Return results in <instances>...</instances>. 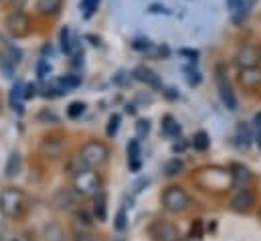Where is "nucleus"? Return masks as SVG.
Returning <instances> with one entry per match:
<instances>
[{
  "label": "nucleus",
  "mask_w": 261,
  "mask_h": 241,
  "mask_svg": "<svg viewBox=\"0 0 261 241\" xmlns=\"http://www.w3.org/2000/svg\"><path fill=\"white\" fill-rule=\"evenodd\" d=\"M237 140H239V144H241L243 148H247V146L251 144V140H253V132H251V126H249V124L241 122V124L237 126Z\"/></svg>",
  "instance_id": "nucleus-22"
},
{
  "label": "nucleus",
  "mask_w": 261,
  "mask_h": 241,
  "mask_svg": "<svg viewBox=\"0 0 261 241\" xmlns=\"http://www.w3.org/2000/svg\"><path fill=\"white\" fill-rule=\"evenodd\" d=\"M37 95V85L35 83H24V100H33Z\"/></svg>",
  "instance_id": "nucleus-43"
},
{
  "label": "nucleus",
  "mask_w": 261,
  "mask_h": 241,
  "mask_svg": "<svg viewBox=\"0 0 261 241\" xmlns=\"http://www.w3.org/2000/svg\"><path fill=\"white\" fill-rule=\"evenodd\" d=\"M126 112H128V114H134V112H136V108H134V106H130V104H128V106H126Z\"/></svg>",
  "instance_id": "nucleus-48"
},
{
  "label": "nucleus",
  "mask_w": 261,
  "mask_h": 241,
  "mask_svg": "<svg viewBox=\"0 0 261 241\" xmlns=\"http://www.w3.org/2000/svg\"><path fill=\"white\" fill-rule=\"evenodd\" d=\"M4 29L12 39H24L33 31V16L27 10H8L4 18Z\"/></svg>",
  "instance_id": "nucleus-3"
},
{
  "label": "nucleus",
  "mask_w": 261,
  "mask_h": 241,
  "mask_svg": "<svg viewBox=\"0 0 261 241\" xmlns=\"http://www.w3.org/2000/svg\"><path fill=\"white\" fill-rule=\"evenodd\" d=\"M0 209L8 219H18L27 209V199H24L22 190H18L14 186L4 188L0 195Z\"/></svg>",
  "instance_id": "nucleus-5"
},
{
  "label": "nucleus",
  "mask_w": 261,
  "mask_h": 241,
  "mask_svg": "<svg viewBox=\"0 0 261 241\" xmlns=\"http://www.w3.org/2000/svg\"><path fill=\"white\" fill-rule=\"evenodd\" d=\"M215 83H217V91H219V98H221L223 106L229 112H235L239 108V102H237V93H235V89L231 85V79H229V67L223 61L215 63Z\"/></svg>",
  "instance_id": "nucleus-2"
},
{
  "label": "nucleus",
  "mask_w": 261,
  "mask_h": 241,
  "mask_svg": "<svg viewBox=\"0 0 261 241\" xmlns=\"http://www.w3.org/2000/svg\"><path fill=\"white\" fill-rule=\"evenodd\" d=\"M93 215H95L97 223H103L108 219V197H106L103 190H99L93 197Z\"/></svg>",
  "instance_id": "nucleus-20"
},
{
  "label": "nucleus",
  "mask_w": 261,
  "mask_h": 241,
  "mask_svg": "<svg viewBox=\"0 0 261 241\" xmlns=\"http://www.w3.org/2000/svg\"><path fill=\"white\" fill-rule=\"evenodd\" d=\"M233 63L237 65V69L259 65V49H257V43H241V45L235 49V53H233Z\"/></svg>",
  "instance_id": "nucleus-10"
},
{
  "label": "nucleus",
  "mask_w": 261,
  "mask_h": 241,
  "mask_svg": "<svg viewBox=\"0 0 261 241\" xmlns=\"http://www.w3.org/2000/svg\"><path fill=\"white\" fill-rule=\"evenodd\" d=\"M29 2L31 0H8L6 6H8V10H27Z\"/></svg>",
  "instance_id": "nucleus-38"
},
{
  "label": "nucleus",
  "mask_w": 261,
  "mask_h": 241,
  "mask_svg": "<svg viewBox=\"0 0 261 241\" xmlns=\"http://www.w3.org/2000/svg\"><path fill=\"white\" fill-rule=\"evenodd\" d=\"M235 81H237V85H239L245 93H259L261 91V65L237 69Z\"/></svg>",
  "instance_id": "nucleus-8"
},
{
  "label": "nucleus",
  "mask_w": 261,
  "mask_h": 241,
  "mask_svg": "<svg viewBox=\"0 0 261 241\" xmlns=\"http://www.w3.org/2000/svg\"><path fill=\"white\" fill-rule=\"evenodd\" d=\"M4 55H6L8 59L12 61L14 65H18V63L22 61V51H20L18 47H14V45H8V47H6V53H4Z\"/></svg>",
  "instance_id": "nucleus-36"
},
{
  "label": "nucleus",
  "mask_w": 261,
  "mask_h": 241,
  "mask_svg": "<svg viewBox=\"0 0 261 241\" xmlns=\"http://www.w3.org/2000/svg\"><path fill=\"white\" fill-rule=\"evenodd\" d=\"M73 188L79 197H95L101 190V177L93 168H85L73 177Z\"/></svg>",
  "instance_id": "nucleus-7"
},
{
  "label": "nucleus",
  "mask_w": 261,
  "mask_h": 241,
  "mask_svg": "<svg viewBox=\"0 0 261 241\" xmlns=\"http://www.w3.org/2000/svg\"><path fill=\"white\" fill-rule=\"evenodd\" d=\"M162 134L168 136V138H176L180 134V126H178V122L174 120L172 116H164V120H162Z\"/></svg>",
  "instance_id": "nucleus-23"
},
{
  "label": "nucleus",
  "mask_w": 261,
  "mask_h": 241,
  "mask_svg": "<svg viewBox=\"0 0 261 241\" xmlns=\"http://www.w3.org/2000/svg\"><path fill=\"white\" fill-rule=\"evenodd\" d=\"M118 241H124V239H118Z\"/></svg>",
  "instance_id": "nucleus-53"
},
{
  "label": "nucleus",
  "mask_w": 261,
  "mask_h": 241,
  "mask_svg": "<svg viewBox=\"0 0 261 241\" xmlns=\"http://www.w3.org/2000/svg\"><path fill=\"white\" fill-rule=\"evenodd\" d=\"M63 237H65V231L59 223H49L45 227V239L47 241H63Z\"/></svg>",
  "instance_id": "nucleus-24"
},
{
  "label": "nucleus",
  "mask_w": 261,
  "mask_h": 241,
  "mask_svg": "<svg viewBox=\"0 0 261 241\" xmlns=\"http://www.w3.org/2000/svg\"><path fill=\"white\" fill-rule=\"evenodd\" d=\"M126 225H128V223H126V207H122L120 213H118V217H116V229H118V231H124Z\"/></svg>",
  "instance_id": "nucleus-40"
},
{
  "label": "nucleus",
  "mask_w": 261,
  "mask_h": 241,
  "mask_svg": "<svg viewBox=\"0 0 261 241\" xmlns=\"http://www.w3.org/2000/svg\"><path fill=\"white\" fill-rule=\"evenodd\" d=\"M185 73H187V83H189L191 87L200 85L202 75H200V71H198V69H195V67H187V69H185Z\"/></svg>",
  "instance_id": "nucleus-33"
},
{
  "label": "nucleus",
  "mask_w": 261,
  "mask_h": 241,
  "mask_svg": "<svg viewBox=\"0 0 261 241\" xmlns=\"http://www.w3.org/2000/svg\"><path fill=\"white\" fill-rule=\"evenodd\" d=\"M257 49H259V65H261V43H257Z\"/></svg>",
  "instance_id": "nucleus-49"
},
{
  "label": "nucleus",
  "mask_w": 261,
  "mask_h": 241,
  "mask_svg": "<svg viewBox=\"0 0 261 241\" xmlns=\"http://www.w3.org/2000/svg\"><path fill=\"white\" fill-rule=\"evenodd\" d=\"M196 184L202 190H208V192H225V190H231V186H233L231 171H225V168H219V166L202 168V171H198Z\"/></svg>",
  "instance_id": "nucleus-1"
},
{
  "label": "nucleus",
  "mask_w": 261,
  "mask_h": 241,
  "mask_svg": "<svg viewBox=\"0 0 261 241\" xmlns=\"http://www.w3.org/2000/svg\"><path fill=\"white\" fill-rule=\"evenodd\" d=\"M178 55L189 57V61H196L198 57H200V53H198L196 49H180V51H178Z\"/></svg>",
  "instance_id": "nucleus-42"
},
{
  "label": "nucleus",
  "mask_w": 261,
  "mask_h": 241,
  "mask_svg": "<svg viewBox=\"0 0 261 241\" xmlns=\"http://www.w3.org/2000/svg\"><path fill=\"white\" fill-rule=\"evenodd\" d=\"M193 146H195V150H198V152H204L208 146H211V138H208V134L206 132H196L195 138H193Z\"/></svg>",
  "instance_id": "nucleus-27"
},
{
  "label": "nucleus",
  "mask_w": 261,
  "mask_h": 241,
  "mask_svg": "<svg viewBox=\"0 0 261 241\" xmlns=\"http://www.w3.org/2000/svg\"><path fill=\"white\" fill-rule=\"evenodd\" d=\"M75 241H101V237L95 233H77Z\"/></svg>",
  "instance_id": "nucleus-44"
},
{
  "label": "nucleus",
  "mask_w": 261,
  "mask_h": 241,
  "mask_svg": "<svg viewBox=\"0 0 261 241\" xmlns=\"http://www.w3.org/2000/svg\"><path fill=\"white\" fill-rule=\"evenodd\" d=\"M136 130H138V136L142 138V136H146L148 132H150V122L148 120H138L136 124Z\"/></svg>",
  "instance_id": "nucleus-41"
},
{
  "label": "nucleus",
  "mask_w": 261,
  "mask_h": 241,
  "mask_svg": "<svg viewBox=\"0 0 261 241\" xmlns=\"http://www.w3.org/2000/svg\"><path fill=\"white\" fill-rule=\"evenodd\" d=\"M132 49L134 51H138V53H150L152 49H154V43L150 41V39H146V37H138V39H134L132 41Z\"/></svg>",
  "instance_id": "nucleus-26"
},
{
  "label": "nucleus",
  "mask_w": 261,
  "mask_h": 241,
  "mask_svg": "<svg viewBox=\"0 0 261 241\" xmlns=\"http://www.w3.org/2000/svg\"><path fill=\"white\" fill-rule=\"evenodd\" d=\"M257 144L261 146V130H259V134H257Z\"/></svg>",
  "instance_id": "nucleus-50"
},
{
  "label": "nucleus",
  "mask_w": 261,
  "mask_h": 241,
  "mask_svg": "<svg viewBox=\"0 0 261 241\" xmlns=\"http://www.w3.org/2000/svg\"><path fill=\"white\" fill-rule=\"evenodd\" d=\"M231 179H233V186L235 188H241V186H247L251 182L253 175L249 173V168H245L241 164H233L231 166Z\"/></svg>",
  "instance_id": "nucleus-19"
},
{
  "label": "nucleus",
  "mask_w": 261,
  "mask_h": 241,
  "mask_svg": "<svg viewBox=\"0 0 261 241\" xmlns=\"http://www.w3.org/2000/svg\"><path fill=\"white\" fill-rule=\"evenodd\" d=\"M128 162H130L132 171H138L140 168V140H130L128 144Z\"/></svg>",
  "instance_id": "nucleus-21"
},
{
  "label": "nucleus",
  "mask_w": 261,
  "mask_h": 241,
  "mask_svg": "<svg viewBox=\"0 0 261 241\" xmlns=\"http://www.w3.org/2000/svg\"><path fill=\"white\" fill-rule=\"evenodd\" d=\"M6 2H8V0H0V6H6Z\"/></svg>",
  "instance_id": "nucleus-51"
},
{
  "label": "nucleus",
  "mask_w": 261,
  "mask_h": 241,
  "mask_svg": "<svg viewBox=\"0 0 261 241\" xmlns=\"http://www.w3.org/2000/svg\"><path fill=\"white\" fill-rule=\"evenodd\" d=\"M120 122H122V116H120V114H112V116H110L108 128H106V134H108L110 138H114V136L118 134V130H120Z\"/></svg>",
  "instance_id": "nucleus-31"
},
{
  "label": "nucleus",
  "mask_w": 261,
  "mask_h": 241,
  "mask_svg": "<svg viewBox=\"0 0 261 241\" xmlns=\"http://www.w3.org/2000/svg\"><path fill=\"white\" fill-rule=\"evenodd\" d=\"M63 6H65V0H35L33 14L35 18H41V20H53L63 12Z\"/></svg>",
  "instance_id": "nucleus-11"
},
{
  "label": "nucleus",
  "mask_w": 261,
  "mask_h": 241,
  "mask_svg": "<svg viewBox=\"0 0 261 241\" xmlns=\"http://www.w3.org/2000/svg\"><path fill=\"white\" fill-rule=\"evenodd\" d=\"M8 102H10V108L14 112H22V104H24V83L18 79L12 87H10V95H8Z\"/></svg>",
  "instance_id": "nucleus-18"
},
{
  "label": "nucleus",
  "mask_w": 261,
  "mask_h": 241,
  "mask_svg": "<svg viewBox=\"0 0 261 241\" xmlns=\"http://www.w3.org/2000/svg\"><path fill=\"white\" fill-rule=\"evenodd\" d=\"M49 75H51V63H49V59L41 57L37 63V77H39V81H45Z\"/></svg>",
  "instance_id": "nucleus-29"
},
{
  "label": "nucleus",
  "mask_w": 261,
  "mask_h": 241,
  "mask_svg": "<svg viewBox=\"0 0 261 241\" xmlns=\"http://www.w3.org/2000/svg\"><path fill=\"white\" fill-rule=\"evenodd\" d=\"M185 146H187L185 142H176V144L172 146V150H174V152H178V150H185Z\"/></svg>",
  "instance_id": "nucleus-46"
},
{
  "label": "nucleus",
  "mask_w": 261,
  "mask_h": 241,
  "mask_svg": "<svg viewBox=\"0 0 261 241\" xmlns=\"http://www.w3.org/2000/svg\"><path fill=\"white\" fill-rule=\"evenodd\" d=\"M83 114H85V104H83V102H73V104H69L67 116H69L71 120H77V118H81Z\"/></svg>",
  "instance_id": "nucleus-28"
},
{
  "label": "nucleus",
  "mask_w": 261,
  "mask_h": 241,
  "mask_svg": "<svg viewBox=\"0 0 261 241\" xmlns=\"http://www.w3.org/2000/svg\"><path fill=\"white\" fill-rule=\"evenodd\" d=\"M180 171H182V160H178V158L164 164V175L166 177H176V175H180Z\"/></svg>",
  "instance_id": "nucleus-32"
},
{
  "label": "nucleus",
  "mask_w": 261,
  "mask_h": 241,
  "mask_svg": "<svg viewBox=\"0 0 261 241\" xmlns=\"http://www.w3.org/2000/svg\"><path fill=\"white\" fill-rule=\"evenodd\" d=\"M59 45H61V51L65 55H73L77 51V39H75V35H73L69 25H65L61 29V33H59Z\"/></svg>",
  "instance_id": "nucleus-17"
},
{
  "label": "nucleus",
  "mask_w": 261,
  "mask_h": 241,
  "mask_svg": "<svg viewBox=\"0 0 261 241\" xmlns=\"http://www.w3.org/2000/svg\"><path fill=\"white\" fill-rule=\"evenodd\" d=\"M0 69H2V73H4V77H8V79H12V77H14V71H16V65H14L12 61L8 59L6 55H0Z\"/></svg>",
  "instance_id": "nucleus-30"
},
{
  "label": "nucleus",
  "mask_w": 261,
  "mask_h": 241,
  "mask_svg": "<svg viewBox=\"0 0 261 241\" xmlns=\"http://www.w3.org/2000/svg\"><path fill=\"white\" fill-rule=\"evenodd\" d=\"M253 124H255V128L261 130V112L259 114H255V118H253Z\"/></svg>",
  "instance_id": "nucleus-47"
},
{
  "label": "nucleus",
  "mask_w": 261,
  "mask_h": 241,
  "mask_svg": "<svg viewBox=\"0 0 261 241\" xmlns=\"http://www.w3.org/2000/svg\"><path fill=\"white\" fill-rule=\"evenodd\" d=\"M150 53H152V55H156L158 59H168V57H170V49H168L166 45H158V47L154 45V49H152Z\"/></svg>",
  "instance_id": "nucleus-37"
},
{
  "label": "nucleus",
  "mask_w": 261,
  "mask_h": 241,
  "mask_svg": "<svg viewBox=\"0 0 261 241\" xmlns=\"http://www.w3.org/2000/svg\"><path fill=\"white\" fill-rule=\"evenodd\" d=\"M148 235L152 237V241H180V229L170 223V221H154L148 227Z\"/></svg>",
  "instance_id": "nucleus-9"
},
{
  "label": "nucleus",
  "mask_w": 261,
  "mask_h": 241,
  "mask_svg": "<svg viewBox=\"0 0 261 241\" xmlns=\"http://www.w3.org/2000/svg\"><path fill=\"white\" fill-rule=\"evenodd\" d=\"M255 2H257V0H233V2H229L227 6H229L231 22H233L235 27H241V25L249 18V14H251Z\"/></svg>",
  "instance_id": "nucleus-12"
},
{
  "label": "nucleus",
  "mask_w": 261,
  "mask_h": 241,
  "mask_svg": "<svg viewBox=\"0 0 261 241\" xmlns=\"http://www.w3.org/2000/svg\"><path fill=\"white\" fill-rule=\"evenodd\" d=\"M255 205V192L249 186H241L237 188V192L231 199V209L237 213H249Z\"/></svg>",
  "instance_id": "nucleus-13"
},
{
  "label": "nucleus",
  "mask_w": 261,
  "mask_h": 241,
  "mask_svg": "<svg viewBox=\"0 0 261 241\" xmlns=\"http://www.w3.org/2000/svg\"><path fill=\"white\" fill-rule=\"evenodd\" d=\"M160 201H162V207L168 211V213H185L189 207H191V195L182 188V186H168L162 195H160Z\"/></svg>",
  "instance_id": "nucleus-6"
},
{
  "label": "nucleus",
  "mask_w": 261,
  "mask_h": 241,
  "mask_svg": "<svg viewBox=\"0 0 261 241\" xmlns=\"http://www.w3.org/2000/svg\"><path fill=\"white\" fill-rule=\"evenodd\" d=\"M18 171H20V156H18V154H10L4 173H6L8 179H14V177L18 175Z\"/></svg>",
  "instance_id": "nucleus-25"
},
{
  "label": "nucleus",
  "mask_w": 261,
  "mask_h": 241,
  "mask_svg": "<svg viewBox=\"0 0 261 241\" xmlns=\"http://www.w3.org/2000/svg\"><path fill=\"white\" fill-rule=\"evenodd\" d=\"M146 12H148V14H164V16H170V14H172V10H170L166 4H160V2H152V4H148Z\"/></svg>",
  "instance_id": "nucleus-34"
},
{
  "label": "nucleus",
  "mask_w": 261,
  "mask_h": 241,
  "mask_svg": "<svg viewBox=\"0 0 261 241\" xmlns=\"http://www.w3.org/2000/svg\"><path fill=\"white\" fill-rule=\"evenodd\" d=\"M95 2H101V0H95Z\"/></svg>",
  "instance_id": "nucleus-52"
},
{
  "label": "nucleus",
  "mask_w": 261,
  "mask_h": 241,
  "mask_svg": "<svg viewBox=\"0 0 261 241\" xmlns=\"http://www.w3.org/2000/svg\"><path fill=\"white\" fill-rule=\"evenodd\" d=\"M79 158L85 162L87 168H99V166L108 164V160H110V148H108V144H103L99 140H89V142H85L81 146Z\"/></svg>",
  "instance_id": "nucleus-4"
},
{
  "label": "nucleus",
  "mask_w": 261,
  "mask_h": 241,
  "mask_svg": "<svg viewBox=\"0 0 261 241\" xmlns=\"http://www.w3.org/2000/svg\"><path fill=\"white\" fill-rule=\"evenodd\" d=\"M164 95H166L168 100H176V98H178V93H176V89H172V87H170V89H166V91H164Z\"/></svg>",
  "instance_id": "nucleus-45"
},
{
  "label": "nucleus",
  "mask_w": 261,
  "mask_h": 241,
  "mask_svg": "<svg viewBox=\"0 0 261 241\" xmlns=\"http://www.w3.org/2000/svg\"><path fill=\"white\" fill-rule=\"evenodd\" d=\"M41 156L45 158H59L63 152V142L59 138H43L41 146H39Z\"/></svg>",
  "instance_id": "nucleus-15"
},
{
  "label": "nucleus",
  "mask_w": 261,
  "mask_h": 241,
  "mask_svg": "<svg viewBox=\"0 0 261 241\" xmlns=\"http://www.w3.org/2000/svg\"><path fill=\"white\" fill-rule=\"evenodd\" d=\"M87 166H85V162L79 158V156H73L71 160H69V164H67V171L69 173H73V175H77V173H81V171H85Z\"/></svg>",
  "instance_id": "nucleus-35"
},
{
  "label": "nucleus",
  "mask_w": 261,
  "mask_h": 241,
  "mask_svg": "<svg viewBox=\"0 0 261 241\" xmlns=\"http://www.w3.org/2000/svg\"><path fill=\"white\" fill-rule=\"evenodd\" d=\"M79 85H81V77L75 75V73H69V75H63V77H59V79L55 81L53 91H57V95H63V93L73 91V89L79 87Z\"/></svg>",
  "instance_id": "nucleus-16"
},
{
  "label": "nucleus",
  "mask_w": 261,
  "mask_h": 241,
  "mask_svg": "<svg viewBox=\"0 0 261 241\" xmlns=\"http://www.w3.org/2000/svg\"><path fill=\"white\" fill-rule=\"evenodd\" d=\"M132 77H134L136 81H140V83H146V85L152 87V89H162V79H160V75H158L154 69L146 67V65H138V67L132 71Z\"/></svg>",
  "instance_id": "nucleus-14"
},
{
  "label": "nucleus",
  "mask_w": 261,
  "mask_h": 241,
  "mask_svg": "<svg viewBox=\"0 0 261 241\" xmlns=\"http://www.w3.org/2000/svg\"><path fill=\"white\" fill-rule=\"evenodd\" d=\"M191 237L193 239H200L202 237V221L200 219L193 221V225H191Z\"/></svg>",
  "instance_id": "nucleus-39"
}]
</instances>
